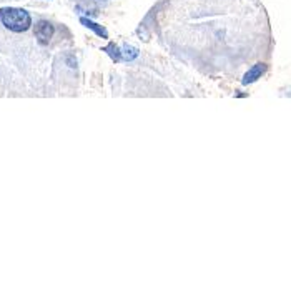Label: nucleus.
I'll return each instance as SVG.
<instances>
[{"instance_id": "obj_5", "label": "nucleus", "mask_w": 291, "mask_h": 291, "mask_svg": "<svg viewBox=\"0 0 291 291\" xmlns=\"http://www.w3.org/2000/svg\"><path fill=\"white\" fill-rule=\"evenodd\" d=\"M98 2H107V0H98Z\"/></svg>"}, {"instance_id": "obj_1", "label": "nucleus", "mask_w": 291, "mask_h": 291, "mask_svg": "<svg viewBox=\"0 0 291 291\" xmlns=\"http://www.w3.org/2000/svg\"><path fill=\"white\" fill-rule=\"evenodd\" d=\"M0 20L5 25V29L20 34V32L30 29L32 17L24 9H2L0 10Z\"/></svg>"}, {"instance_id": "obj_3", "label": "nucleus", "mask_w": 291, "mask_h": 291, "mask_svg": "<svg viewBox=\"0 0 291 291\" xmlns=\"http://www.w3.org/2000/svg\"><path fill=\"white\" fill-rule=\"evenodd\" d=\"M264 72H266V65L264 63H258V65H255L253 69H250L247 74H244V77H243V80H241V83L243 85H250V83H253V82H256L258 78H260Z\"/></svg>"}, {"instance_id": "obj_2", "label": "nucleus", "mask_w": 291, "mask_h": 291, "mask_svg": "<svg viewBox=\"0 0 291 291\" xmlns=\"http://www.w3.org/2000/svg\"><path fill=\"white\" fill-rule=\"evenodd\" d=\"M35 35L38 38V42L42 43H49L52 35H54V25L47 20H40L35 25Z\"/></svg>"}, {"instance_id": "obj_4", "label": "nucleus", "mask_w": 291, "mask_h": 291, "mask_svg": "<svg viewBox=\"0 0 291 291\" xmlns=\"http://www.w3.org/2000/svg\"><path fill=\"white\" fill-rule=\"evenodd\" d=\"M80 22L83 24V25H87L88 29H92L94 32H97L98 35L100 37H103V38H107L108 35H107V32L103 30V27H100V25H97V24H94V22H90L88 18H80Z\"/></svg>"}]
</instances>
